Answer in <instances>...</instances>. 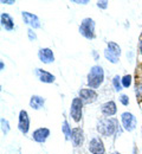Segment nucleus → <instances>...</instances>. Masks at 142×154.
Segmentation results:
<instances>
[{
	"label": "nucleus",
	"mask_w": 142,
	"mask_h": 154,
	"mask_svg": "<svg viewBox=\"0 0 142 154\" xmlns=\"http://www.w3.org/2000/svg\"><path fill=\"white\" fill-rule=\"evenodd\" d=\"M18 128L23 134H27L30 129V117L26 110H21L19 113V122H18Z\"/></svg>",
	"instance_id": "nucleus-8"
},
{
	"label": "nucleus",
	"mask_w": 142,
	"mask_h": 154,
	"mask_svg": "<svg viewBox=\"0 0 142 154\" xmlns=\"http://www.w3.org/2000/svg\"><path fill=\"white\" fill-rule=\"evenodd\" d=\"M50 136V131L47 128H38L33 132L32 134V139L36 141V142H39L43 143L46 141V139Z\"/></svg>",
	"instance_id": "nucleus-13"
},
{
	"label": "nucleus",
	"mask_w": 142,
	"mask_h": 154,
	"mask_svg": "<svg viewBox=\"0 0 142 154\" xmlns=\"http://www.w3.org/2000/svg\"><path fill=\"white\" fill-rule=\"evenodd\" d=\"M104 57L107 58L110 63H113V64H116L119 60H120V57L119 56H116L115 54H113L110 50H108V49H105L104 50Z\"/></svg>",
	"instance_id": "nucleus-18"
},
{
	"label": "nucleus",
	"mask_w": 142,
	"mask_h": 154,
	"mask_svg": "<svg viewBox=\"0 0 142 154\" xmlns=\"http://www.w3.org/2000/svg\"><path fill=\"white\" fill-rule=\"evenodd\" d=\"M82 107H83V101L80 97H76L72 100L71 108H70V115L76 122H80L82 119Z\"/></svg>",
	"instance_id": "nucleus-5"
},
{
	"label": "nucleus",
	"mask_w": 142,
	"mask_h": 154,
	"mask_svg": "<svg viewBox=\"0 0 142 154\" xmlns=\"http://www.w3.org/2000/svg\"><path fill=\"white\" fill-rule=\"evenodd\" d=\"M27 36H29V39H30L31 42H33V40L37 39V35H36V32H35L32 29H29V30H27Z\"/></svg>",
	"instance_id": "nucleus-23"
},
{
	"label": "nucleus",
	"mask_w": 142,
	"mask_h": 154,
	"mask_svg": "<svg viewBox=\"0 0 142 154\" xmlns=\"http://www.w3.org/2000/svg\"><path fill=\"white\" fill-rule=\"evenodd\" d=\"M120 129L119 120L115 117H104L97 122V131L103 136H113Z\"/></svg>",
	"instance_id": "nucleus-1"
},
{
	"label": "nucleus",
	"mask_w": 142,
	"mask_h": 154,
	"mask_svg": "<svg viewBox=\"0 0 142 154\" xmlns=\"http://www.w3.org/2000/svg\"><path fill=\"white\" fill-rule=\"evenodd\" d=\"M0 123H1V131H2V134L7 135L8 134V132H10V123H8V121H7L5 117H2V119L0 120Z\"/></svg>",
	"instance_id": "nucleus-21"
},
{
	"label": "nucleus",
	"mask_w": 142,
	"mask_h": 154,
	"mask_svg": "<svg viewBox=\"0 0 142 154\" xmlns=\"http://www.w3.org/2000/svg\"><path fill=\"white\" fill-rule=\"evenodd\" d=\"M23 16V19H24V23L30 25L32 29H39L41 27V21H39V18L33 14V13H29V12H23L21 13Z\"/></svg>",
	"instance_id": "nucleus-9"
},
{
	"label": "nucleus",
	"mask_w": 142,
	"mask_h": 154,
	"mask_svg": "<svg viewBox=\"0 0 142 154\" xmlns=\"http://www.w3.org/2000/svg\"><path fill=\"white\" fill-rule=\"evenodd\" d=\"M80 98L83 101V103H92L97 100V93L94 89H81L80 90Z\"/></svg>",
	"instance_id": "nucleus-7"
},
{
	"label": "nucleus",
	"mask_w": 142,
	"mask_h": 154,
	"mask_svg": "<svg viewBox=\"0 0 142 154\" xmlns=\"http://www.w3.org/2000/svg\"><path fill=\"white\" fill-rule=\"evenodd\" d=\"M111 154H121V153H119V152H114V153H111Z\"/></svg>",
	"instance_id": "nucleus-31"
},
{
	"label": "nucleus",
	"mask_w": 142,
	"mask_h": 154,
	"mask_svg": "<svg viewBox=\"0 0 142 154\" xmlns=\"http://www.w3.org/2000/svg\"><path fill=\"white\" fill-rule=\"evenodd\" d=\"M1 4H7V5H12V4H14V0H1Z\"/></svg>",
	"instance_id": "nucleus-27"
},
{
	"label": "nucleus",
	"mask_w": 142,
	"mask_h": 154,
	"mask_svg": "<svg viewBox=\"0 0 142 154\" xmlns=\"http://www.w3.org/2000/svg\"><path fill=\"white\" fill-rule=\"evenodd\" d=\"M84 141V133H83V129L80 127H76L72 129V134H71V142L75 147H78L81 146Z\"/></svg>",
	"instance_id": "nucleus-12"
},
{
	"label": "nucleus",
	"mask_w": 142,
	"mask_h": 154,
	"mask_svg": "<svg viewBox=\"0 0 142 154\" xmlns=\"http://www.w3.org/2000/svg\"><path fill=\"white\" fill-rule=\"evenodd\" d=\"M38 57L41 59V62L45 63V64H50L55 60V56H53V51L49 48H44L38 51Z\"/></svg>",
	"instance_id": "nucleus-10"
},
{
	"label": "nucleus",
	"mask_w": 142,
	"mask_h": 154,
	"mask_svg": "<svg viewBox=\"0 0 142 154\" xmlns=\"http://www.w3.org/2000/svg\"><path fill=\"white\" fill-rule=\"evenodd\" d=\"M107 49L110 50L113 54H115L116 56H121V48L119 46V44H116L115 42H108V45H107Z\"/></svg>",
	"instance_id": "nucleus-17"
},
{
	"label": "nucleus",
	"mask_w": 142,
	"mask_h": 154,
	"mask_svg": "<svg viewBox=\"0 0 142 154\" xmlns=\"http://www.w3.org/2000/svg\"><path fill=\"white\" fill-rule=\"evenodd\" d=\"M0 21H1V26L6 30V31H12L14 29V23L13 19L11 18V16L8 13H1L0 16Z\"/></svg>",
	"instance_id": "nucleus-15"
},
{
	"label": "nucleus",
	"mask_w": 142,
	"mask_h": 154,
	"mask_svg": "<svg viewBox=\"0 0 142 154\" xmlns=\"http://www.w3.org/2000/svg\"><path fill=\"white\" fill-rule=\"evenodd\" d=\"M121 122H122V127L124 131L127 132H133L137 125V120L136 117L133 115L131 113L129 112H125L121 115Z\"/></svg>",
	"instance_id": "nucleus-4"
},
{
	"label": "nucleus",
	"mask_w": 142,
	"mask_h": 154,
	"mask_svg": "<svg viewBox=\"0 0 142 154\" xmlns=\"http://www.w3.org/2000/svg\"><path fill=\"white\" fill-rule=\"evenodd\" d=\"M139 51H140V54L142 56V37L140 38V42H139Z\"/></svg>",
	"instance_id": "nucleus-29"
},
{
	"label": "nucleus",
	"mask_w": 142,
	"mask_h": 154,
	"mask_svg": "<svg viewBox=\"0 0 142 154\" xmlns=\"http://www.w3.org/2000/svg\"><path fill=\"white\" fill-rule=\"evenodd\" d=\"M36 75L38 76L39 81L43 82V83H53L56 77L53 76L52 74L43 70V69H36Z\"/></svg>",
	"instance_id": "nucleus-14"
},
{
	"label": "nucleus",
	"mask_w": 142,
	"mask_h": 154,
	"mask_svg": "<svg viewBox=\"0 0 142 154\" xmlns=\"http://www.w3.org/2000/svg\"><path fill=\"white\" fill-rule=\"evenodd\" d=\"M44 103H45V98H43L41 96H37V95H33V96L31 97V100H30V106L35 110L41 109Z\"/></svg>",
	"instance_id": "nucleus-16"
},
{
	"label": "nucleus",
	"mask_w": 142,
	"mask_h": 154,
	"mask_svg": "<svg viewBox=\"0 0 142 154\" xmlns=\"http://www.w3.org/2000/svg\"><path fill=\"white\" fill-rule=\"evenodd\" d=\"M62 131H63V133H64V135H65V139H66V140H71L72 129H71V127L69 126L68 121H64V122H63V127H62Z\"/></svg>",
	"instance_id": "nucleus-19"
},
{
	"label": "nucleus",
	"mask_w": 142,
	"mask_h": 154,
	"mask_svg": "<svg viewBox=\"0 0 142 154\" xmlns=\"http://www.w3.org/2000/svg\"><path fill=\"white\" fill-rule=\"evenodd\" d=\"M89 151L91 154H104L105 148L100 137H92L89 142Z\"/></svg>",
	"instance_id": "nucleus-6"
},
{
	"label": "nucleus",
	"mask_w": 142,
	"mask_h": 154,
	"mask_svg": "<svg viewBox=\"0 0 142 154\" xmlns=\"http://www.w3.org/2000/svg\"><path fill=\"white\" fill-rule=\"evenodd\" d=\"M113 85H114V88H115L116 91H121L122 90V88H123V85H122V78L119 75L114 76V78H113Z\"/></svg>",
	"instance_id": "nucleus-20"
},
{
	"label": "nucleus",
	"mask_w": 142,
	"mask_h": 154,
	"mask_svg": "<svg viewBox=\"0 0 142 154\" xmlns=\"http://www.w3.org/2000/svg\"><path fill=\"white\" fill-rule=\"evenodd\" d=\"M108 1L107 0H101V1H97V6L100 7V8H102V10H105L107 7H108Z\"/></svg>",
	"instance_id": "nucleus-25"
},
{
	"label": "nucleus",
	"mask_w": 142,
	"mask_h": 154,
	"mask_svg": "<svg viewBox=\"0 0 142 154\" xmlns=\"http://www.w3.org/2000/svg\"><path fill=\"white\" fill-rule=\"evenodd\" d=\"M141 132H142V131H141Z\"/></svg>",
	"instance_id": "nucleus-32"
},
{
	"label": "nucleus",
	"mask_w": 142,
	"mask_h": 154,
	"mask_svg": "<svg viewBox=\"0 0 142 154\" xmlns=\"http://www.w3.org/2000/svg\"><path fill=\"white\" fill-rule=\"evenodd\" d=\"M120 101H121V103L123 106H128L129 104V97L127 96V95H124V94H122L121 96H120Z\"/></svg>",
	"instance_id": "nucleus-24"
},
{
	"label": "nucleus",
	"mask_w": 142,
	"mask_h": 154,
	"mask_svg": "<svg viewBox=\"0 0 142 154\" xmlns=\"http://www.w3.org/2000/svg\"><path fill=\"white\" fill-rule=\"evenodd\" d=\"M80 33L86 39L95 38V21L91 18H84L80 25Z\"/></svg>",
	"instance_id": "nucleus-3"
},
{
	"label": "nucleus",
	"mask_w": 142,
	"mask_h": 154,
	"mask_svg": "<svg viewBox=\"0 0 142 154\" xmlns=\"http://www.w3.org/2000/svg\"><path fill=\"white\" fill-rule=\"evenodd\" d=\"M122 85H123V88H129L131 85V76L130 75H125L122 77Z\"/></svg>",
	"instance_id": "nucleus-22"
},
{
	"label": "nucleus",
	"mask_w": 142,
	"mask_h": 154,
	"mask_svg": "<svg viewBox=\"0 0 142 154\" xmlns=\"http://www.w3.org/2000/svg\"><path fill=\"white\" fill-rule=\"evenodd\" d=\"M92 55H94V56H95V58H96V59H97V58H98V56H97V54H96V51H94V52H92Z\"/></svg>",
	"instance_id": "nucleus-30"
},
{
	"label": "nucleus",
	"mask_w": 142,
	"mask_h": 154,
	"mask_svg": "<svg viewBox=\"0 0 142 154\" xmlns=\"http://www.w3.org/2000/svg\"><path fill=\"white\" fill-rule=\"evenodd\" d=\"M72 2H74V4H82V5H85V4H88L89 1H88V0H84V1H80V0H74Z\"/></svg>",
	"instance_id": "nucleus-28"
},
{
	"label": "nucleus",
	"mask_w": 142,
	"mask_h": 154,
	"mask_svg": "<svg viewBox=\"0 0 142 154\" xmlns=\"http://www.w3.org/2000/svg\"><path fill=\"white\" fill-rule=\"evenodd\" d=\"M136 95H137V96H141L142 95V85L136 87Z\"/></svg>",
	"instance_id": "nucleus-26"
},
{
	"label": "nucleus",
	"mask_w": 142,
	"mask_h": 154,
	"mask_svg": "<svg viewBox=\"0 0 142 154\" xmlns=\"http://www.w3.org/2000/svg\"><path fill=\"white\" fill-rule=\"evenodd\" d=\"M101 112L104 116H113L116 114L117 108H116V103L114 101H108L105 103H103L101 106Z\"/></svg>",
	"instance_id": "nucleus-11"
},
{
	"label": "nucleus",
	"mask_w": 142,
	"mask_h": 154,
	"mask_svg": "<svg viewBox=\"0 0 142 154\" xmlns=\"http://www.w3.org/2000/svg\"><path fill=\"white\" fill-rule=\"evenodd\" d=\"M88 85L91 88V89H96L103 83V79H104V71L102 69L101 65H94L91 66L89 74H88Z\"/></svg>",
	"instance_id": "nucleus-2"
}]
</instances>
